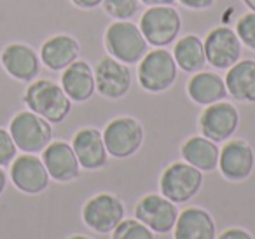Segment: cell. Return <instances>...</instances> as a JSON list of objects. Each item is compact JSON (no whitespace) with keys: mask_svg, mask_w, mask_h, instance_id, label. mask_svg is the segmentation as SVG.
Wrapping results in <instances>:
<instances>
[{"mask_svg":"<svg viewBox=\"0 0 255 239\" xmlns=\"http://www.w3.org/2000/svg\"><path fill=\"white\" fill-rule=\"evenodd\" d=\"M23 102L30 110L51 124H60L72 112V100L65 95L60 84L40 79L28 86Z\"/></svg>","mask_w":255,"mask_h":239,"instance_id":"6da1fadb","label":"cell"},{"mask_svg":"<svg viewBox=\"0 0 255 239\" xmlns=\"http://www.w3.org/2000/svg\"><path fill=\"white\" fill-rule=\"evenodd\" d=\"M147 40L140 26L131 21H116L105 32V47L110 56L124 65H135L145 56Z\"/></svg>","mask_w":255,"mask_h":239,"instance_id":"7a4b0ae2","label":"cell"},{"mask_svg":"<svg viewBox=\"0 0 255 239\" xmlns=\"http://www.w3.org/2000/svg\"><path fill=\"white\" fill-rule=\"evenodd\" d=\"M9 133H11L16 147L25 154L42 152L53 140L51 122L33 114L32 110L16 114L9 126Z\"/></svg>","mask_w":255,"mask_h":239,"instance_id":"3957f363","label":"cell"},{"mask_svg":"<svg viewBox=\"0 0 255 239\" xmlns=\"http://www.w3.org/2000/svg\"><path fill=\"white\" fill-rule=\"evenodd\" d=\"M203 187V171L189 162H173L163 171L159 178L161 196L171 203H187Z\"/></svg>","mask_w":255,"mask_h":239,"instance_id":"277c9868","label":"cell"},{"mask_svg":"<svg viewBox=\"0 0 255 239\" xmlns=\"http://www.w3.org/2000/svg\"><path fill=\"white\" fill-rule=\"evenodd\" d=\"M103 143L109 155L128 159L135 155L143 143V127L133 117H116L103 129Z\"/></svg>","mask_w":255,"mask_h":239,"instance_id":"5b68a950","label":"cell"},{"mask_svg":"<svg viewBox=\"0 0 255 239\" xmlns=\"http://www.w3.org/2000/svg\"><path fill=\"white\" fill-rule=\"evenodd\" d=\"M177 63L170 51L157 49L145 53L138 65V82L149 93H163L177 81Z\"/></svg>","mask_w":255,"mask_h":239,"instance_id":"8992f818","label":"cell"},{"mask_svg":"<svg viewBox=\"0 0 255 239\" xmlns=\"http://www.w3.org/2000/svg\"><path fill=\"white\" fill-rule=\"evenodd\" d=\"M182 28V18L171 5H154L140 18V30L147 44L156 47L170 46L178 37Z\"/></svg>","mask_w":255,"mask_h":239,"instance_id":"52a82bcc","label":"cell"},{"mask_svg":"<svg viewBox=\"0 0 255 239\" xmlns=\"http://www.w3.org/2000/svg\"><path fill=\"white\" fill-rule=\"evenodd\" d=\"M82 220L91 231L109 234L124 220V204L109 192L96 194L82 208Z\"/></svg>","mask_w":255,"mask_h":239,"instance_id":"ba28073f","label":"cell"},{"mask_svg":"<svg viewBox=\"0 0 255 239\" xmlns=\"http://www.w3.org/2000/svg\"><path fill=\"white\" fill-rule=\"evenodd\" d=\"M199 131L205 138L220 143L236 133L240 126V112L229 102H217L206 105L199 116Z\"/></svg>","mask_w":255,"mask_h":239,"instance_id":"9c48e42d","label":"cell"},{"mask_svg":"<svg viewBox=\"0 0 255 239\" xmlns=\"http://www.w3.org/2000/svg\"><path fill=\"white\" fill-rule=\"evenodd\" d=\"M178 213L180 211L177 204L159 194H147L135 206V218L149 227L154 234H168L173 231Z\"/></svg>","mask_w":255,"mask_h":239,"instance_id":"30bf717a","label":"cell"},{"mask_svg":"<svg viewBox=\"0 0 255 239\" xmlns=\"http://www.w3.org/2000/svg\"><path fill=\"white\" fill-rule=\"evenodd\" d=\"M93 72H95L96 91L105 98L119 100L131 89V70L116 58H102Z\"/></svg>","mask_w":255,"mask_h":239,"instance_id":"8fae6325","label":"cell"},{"mask_svg":"<svg viewBox=\"0 0 255 239\" xmlns=\"http://www.w3.org/2000/svg\"><path fill=\"white\" fill-rule=\"evenodd\" d=\"M205 56L212 67L227 70L241 58V40L229 26H217L206 35Z\"/></svg>","mask_w":255,"mask_h":239,"instance_id":"7c38bea8","label":"cell"},{"mask_svg":"<svg viewBox=\"0 0 255 239\" xmlns=\"http://www.w3.org/2000/svg\"><path fill=\"white\" fill-rule=\"evenodd\" d=\"M255 154L247 140H229L219 155V169L229 182H243L252 175Z\"/></svg>","mask_w":255,"mask_h":239,"instance_id":"4fadbf2b","label":"cell"},{"mask_svg":"<svg viewBox=\"0 0 255 239\" xmlns=\"http://www.w3.org/2000/svg\"><path fill=\"white\" fill-rule=\"evenodd\" d=\"M11 178L16 189L25 194H40L49 185V173L42 159L33 154H23L14 157L11 166Z\"/></svg>","mask_w":255,"mask_h":239,"instance_id":"5bb4252c","label":"cell"},{"mask_svg":"<svg viewBox=\"0 0 255 239\" xmlns=\"http://www.w3.org/2000/svg\"><path fill=\"white\" fill-rule=\"evenodd\" d=\"M42 162L51 178L60 183L72 182L81 175V164L67 141H51L42 150Z\"/></svg>","mask_w":255,"mask_h":239,"instance_id":"9a60e30c","label":"cell"},{"mask_svg":"<svg viewBox=\"0 0 255 239\" xmlns=\"http://www.w3.org/2000/svg\"><path fill=\"white\" fill-rule=\"evenodd\" d=\"M72 148L75 152L81 168L95 171L107 164L109 152L103 143V134L96 127H82L75 133L72 140Z\"/></svg>","mask_w":255,"mask_h":239,"instance_id":"2e32d148","label":"cell"},{"mask_svg":"<svg viewBox=\"0 0 255 239\" xmlns=\"http://www.w3.org/2000/svg\"><path fill=\"white\" fill-rule=\"evenodd\" d=\"M2 67L11 77L23 82H30L39 75L40 60L37 53L26 44H9L2 51Z\"/></svg>","mask_w":255,"mask_h":239,"instance_id":"e0dca14e","label":"cell"},{"mask_svg":"<svg viewBox=\"0 0 255 239\" xmlns=\"http://www.w3.org/2000/svg\"><path fill=\"white\" fill-rule=\"evenodd\" d=\"M61 88L72 102H88L96 91L95 72L89 67V63L75 60L72 65H68L61 74Z\"/></svg>","mask_w":255,"mask_h":239,"instance_id":"ac0fdd59","label":"cell"},{"mask_svg":"<svg viewBox=\"0 0 255 239\" xmlns=\"http://www.w3.org/2000/svg\"><path fill=\"white\" fill-rule=\"evenodd\" d=\"M215 220L203 208L180 211L173 227V239H215Z\"/></svg>","mask_w":255,"mask_h":239,"instance_id":"d6986e66","label":"cell"},{"mask_svg":"<svg viewBox=\"0 0 255 239\" xmlns=\"http://www.w3.org/2000/svg\"><path fill=\"white\" fill-rule=\"evenodd\" d=\"M81 46L70 35H54L47 39L40 47V60L49 70H65L79 58Z\"/></svg>","mask_w":255,"mask_h":239,"instance_id":"ffe728a7","label":"cell"},{"mask_svg":"<svg viewBox=\"0 0 255 239\" xmlns=\"http://www.w3.org/2000/svg\"><path fill=\"white\" fill-rule=\"evenodd\" d=\"M227 95L236 102L255 103V60H243L227 68Z\"/></svg>","mask_w":255,"mask_h":239,"instance_id":"44dd1931","label":"cell"},{"mask_svg":"<svg viewBox=\"0 0 255 239\" xmlns=\"http://www.w3.org/2000/svg\"><path fill=\"white\" fill-rule=\"evenodd\" d=\"M187 95L194 103L206 107L212 103L222 102L227 96V88L220 75L213 74V72L199 70L187 82Z\"/></svg>","mask_w":255,"mask_h":239,"instance_id":"7402d4cb","label":"cell"},{"mask_svg":"<svg viewBox=\"0 0 255 239\" xmlns=\"http://www.w3.org/2000/svg\"><path fill=\"white\" fill-rule=\"evenodd\" d=\"M180 154L185 162L198 168L199 171H213L219 168L220 148L215 141L201 136H191L187 141L182 143Z\"/></svg>","mask_w":255,"mask_h":239,"instance_id":"603a6c76","label":"cell"},{"mask_svg":"<svg viewBox=\"0 0 255 239\" xmlns=\"http://www.w3.org/2000/svg\"><path fill=\"white\" fill-rule=\"evenodd\" d=\"M173 58L178 68L184 72H199L206 63L205 46L198 35H185L177 40L173 47Z\"/></svg>","mask_w":255,"mask_h":239,"instance_id":"cb8c5ba5","label":"cell"},{"mask_svg":"<svg viewBox=\"0 0 255 239\" xmlns=\"http://www.w3.org/2000/svg\"><path fill=\"white\" fill-rule=\"evenodd\" d=\"M112 239H156V234L136 218H124L112 231Z\"/></svg>","mask_w":255,"mask_h":239,"instance_id":"d4e9b609","label":"cell"},{"mask_svg":"<svg viewBox=\"0 0 255 239\" xmlns=\"http://www.w3.org/2000/svg\"><path fill=\"white\" fill-rule=\"evenodd\" d=\"M103 9L117 21H128L138 11V0H103Z\"/></svg>","mask_w":255,"mask_h":239,"instance_id":"484cf974","label":"cell"},{"mask_svg":"<svg viewBox=\"0 0 255 239\" xmlns=\"http://www.w3.org/2000/svg\"><path fill=\"white\" fill-rule=\"evenodd\" d=\"M236 35L243 46L255 53V12H247L238 19Z\"/></svg>","mask_w":255,"mask_h":239,"instance_id":"4316f807","label":"cell"},{"mask_svg":"<svg viewBox=\"0 0 255 239\" xmlns=\"http://www.w3.org/2000/svg\"><path fill=\"white\" fill-rule=\"evenodd\" d=\"M16 152H18V147H16L11 133L0 127V166L11 164L12 159L16 157Z\"/></svg>","mask_w":255,"mask_h":239,"instance_id":"83f0119b","label":"cell"},{"mask_svg":"<svg viewBox=\"0 0 255 239\" xmlns=\"http://www.w3.org/2000/svg\"><path fill=\"white\" fill-rule=\"evenodd\" d=\"M217 239H254V236H252L248 231H245V229L233 227V229L224 231Z\"/></svg>","mask_w":255,"mask_h":239,"instance_id":"f1b7e54d","label":"cell"},{"mask_svg":"<svg viewBox=\"0 0 255 239\" xmlns=\"http://www.w3.org/2000/svg\"><path fill=\"white\" fill-rule=\"evenodd\" d=\"M184 7L194 9V11H201V9H208L215 4V0H178Z\"/></svg>","mask_w":255,"mask_h":239,"instance_id":"f546056e","label":"cell"},{"mask_svg":"<svg viewBox=\"0 0 255 239\" xmlns=\"http://www.w3.org/2000/svg\"><path fill=\"white\" fill-rule=\"evenodd\" d=\"M103 0H72V4L81 9H95L102 4Z\"/></svg>","mask_w":255,"mask_h":239,"instance_id":"4dcf8cb0","label":"cell"},{"mask_svg":"<svg viewBox=\"0 0 255 239\" xmlns=\"http://www.w3.org/2000/svg\"><path fill=\"white\" fill-rule=\"evenodd\" d=\"M142 2L149 7H154V5H171L175 0H142Z\"/></svg>","mask_w":255,"mask_h":239,"instance_id":"1f68e13d","label":"cell"},{"mask_svg":"<svg viewBox=\"0 0 255 239\" xmlns=\"http://www.w3.org/2000/svg\"><path fill=\"white\" fill-rule=\"evenodd\" d=\"M5 182H7V178H5V173H4V169L0 168V194L4 192V189H5Z\"/></svg>","mask_w":255,"mask_h":239,"instance_id":"d6a6232c","label":"cell"},{"mask_svg":"<svg viewBox=\"0 0 255 239\" xmlns=\"http://www.w3.org/2000/svg\"><path fill=\"white\" fill-rule=\"evenodd\" d=\"M245 4H247V7L250 9L252 12H255V0H243Z\"/></svg>","mask_w":255,"mask_h":239,"instance_id":"836d02e7","label":"cell"},{"mask_svg":"<svg viewBox=\"0 0 255 239\" xmlns=\"http://www.w3.org/2000/svg\"><path fill=\"white\" fill-rule=\"evenodd\" d=\"M68 239H91V238H88V236H82V234H75V236H70Z\"/></svg>","mask_w":255,"mask_h":239,"instance_id":"e575fe53","label":"cell"}]
</instances>
